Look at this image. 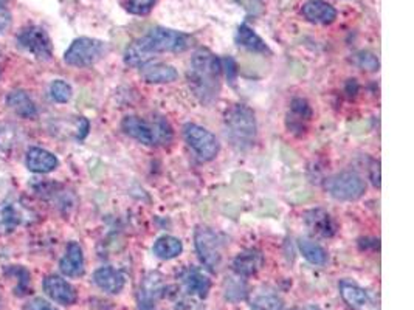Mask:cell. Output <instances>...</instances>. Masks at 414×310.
Wrapping results in <instances>:
<instances>
[{"mask_svg":"<svg viewBox=\"0 0 414 310\" xmlns=\"http://www.w3.org/2000/svg\"><path fill=\"white\" fill-rule=\"evenodd\" d=\"M340 295L344 299V303L354 307V309H361L363 306L366 304L368 301V295L366 292L363 290L360 286H357L356 282H351V281H342L340 282Z\"/></svg>","mask_w":414,"mask_h":310,"instance_id":"cell-23","label":"cell"},{"mask_svg":"<svg viewBox=\"0 0 414 310\" xmlns=\"http://www.w3.org/2000/svg\"><path fill=\"white\" fill-rule=\"evenodd\" d=\"M166 295V286L160 273H149L140 284L138 307L140 310H156L160 299Z\"/></svg>","mask_w":414,"mask_h":310,"instance_id":"cell-10","label":"cell"},{"mask_svg":"<svg viewBox=\"0 0 414 310\" xmlns=\"http://www.w3.org/2000/svg\"><path fill=\"white\" fill-rule=\"evenodd\" d=\"M306 310H321V309L317 306H309V307H306Z\"/></svg>","mask_w":414,"mask_h":310,"instance_id":"cell-37","label":"cell"},{"mask_svg":"<svg viewBox=\"0 0 414 310\" xmlns=\"http://www.w3.org/2000/svg\"><path fill=\"white\" fill-rule=\"evenodd\" d=\"M50 93H52V98L56 102H61V105H62V102H69L70 101L73 90L70 87V84H67L62 80H56V81H53L52 87H50Z\"/></svg>","mask_w":414,"mask_h":310,"instance_id":"cell-28","label":"cell"},{"mask_svg":"<svg viewBox=\"0 0 414 310\" xmlns=\"http://www.w3.org/2000/svg\"><path fill=\"white\" fill-rule=\"evenodd\" d=\"M183 137L190 148L196 152L199 160L211 161L217 157L221 144H219L216 135L213 132H209L208 129L199 124L188 123L183 127Z\"/></svg>","mask_w":414,"mask_h":310,"instance_id":"cell-8","label":"cell"},{"mask_svg":"<svg viewBox=\"0 0 414 310\" xmlns=\"http://www.w3.org/2000/svg\"><path fill=\"white\" fill-rule=\"evenodd\" d=\"M5 0H0V33L6 31L11 25V14L5 6Z\"/></svg>","mask_w":414,"mask_h":310,"instance_id":"cell-33","label":"cell"},{"mask_svg":"<svg viewBox=\"0 0 414 310\" xmlns=\"http://www.w3.org/2000/svg\"><path fill=\"white\" fill-rule=\"evenodd\" d=\"M152 250H154V255L160 257V260L170 261L177 256H180L183 245L180 242V239H177L174 236H162L156 240L154 248Z\"/></svg>","mask_w":414,"mask_h":310,"instance_id":"cell-22","label":"cell"},{"mask_svg":"<svg viewBox=\"0 0 414 310\" xmlns=\"http://www.w3.org/2000/svg\"><path fill=\"white\" fill-rule=\"evenodd\" d=\"M94 282L106 294L118 295L124 289V274L114 267H101L94 273Z\"/></svg>","mask_w":414,"mask_h":310,"instance_id":"cell-14","label":"cell"},{"mask_svg":"<svg viewBox=\"0 0 414 310\" xmlns=\"http://www.w3.org/2000/svg\"><path fill=\"white\" fill-rule=\"evenodd\" d=\"M326 191L331 194L334 199L343 201V202H352L357 201L365 194L366 183L357 172L344 171L340 174H335L329 177L325 183Z\"/></svg>","mask_w":414,"mask_h":310,"instance_id":"cell-7","label":"cell"},{"mask_svg":"<svg viewBox=\"0 0 414 310\" xmlns=\"http://www.w3.org/2000/svg\"><path fill=\"white\" fill-rule=\"evenodd\" d=\"M6 274H11V277L18 278V287H16V294L19 296L28 294L30 290V273L27 269H23L21 265L8 267Z\"/></svg>","mask_w":414,"mask_h":310,"instance_id":"cell-26","label":"cell"},{"mask_svg":"<svg viewBox=\"0 0 414 310\" xmlns=\"http://www.w3.org/2000/svg\"><path fill=\"white\" fill-rule=\"evenodd\" d=\"M27 168L38 174H47L58 168L56 155L42 148H31L27 152Z\"/></svg>","mask_w":414,"mask_h":310,"instance_id":"cell-19","label":"cell"},{"mask_svg":"<svg viewBox=\"0 0 414 310\" xmlns=\"http://www.w3.org/2000/svg\"><path fill=\"white\" fill-rule=\"evenodd\" d=\"M221 61H222V68H225V72H227V78L231 82H234L236 73H238V65H236V63L233 61V58H225V59H221Z\"/></svg>","mask_w":414,"mask_h":310,"instance_id":"cell-34","label":"cell"},{"mask_svg":"<svg viewBox=\"0 0 414 310\" xmlns=\"http://www.w3.org/2000/svg\"><path fill=\"white\" fill-rule=\"evenodd\" d=\"M264 265V255L256 248H247L241 252L233 261V270L242 278L253 277Z\"/></svg>","mask_w":414,"mask_h":310,"instance_id":"cell-12","label":"cell"},{"mask_svg":"<svg viewBox=\"0 0 414 310\" xmlns=\"http://www.w3.org/2000/svg\"><path fill=\"white\" fill-rule=\"evenodd\" d=\"M121 129L126 135L145 146L170 143L173 139V129L165 118H156L154 123H148L140 117L129 115L121 122Z\"/></svg>","mask_w":414,"mask_h":310,"instance_id":"cell-4","label":"cell"},{"mask_svg":"<svg viewBox=\"0 0 414 310\" xmlns=\"http://www.w3.org/2000/svg\"><path fill=\"white\" fill-rule=\"evenodd\" d=\"M6 105L13 109L16 114L23 118L36 117L38 109L33 100L23 90H14L6 97Z\"/></svg>","mask_w":414,"mask_h":310,"instance_id":"cell-21","label":"cell"},{"mask_svg":"<svg viewBox=\"0 0 414 310\" xmlns=\"http://www.w3.org/2000/svg\"><path fill=\"white\" fill-rule=\"evenodd\" d=\"M301 13L309 22L318 25H329L337 19V10L325 0H309L303 5Z\"/></svg>","mask_w":414,"mask_h":310,"instance_id":"cell-13","label":"cell"},{"mask_svg":"<svg viewBox=\"0 0 414 310\" xmlns=\"http://www.w3.org/2000/svg\"><path fill=\"white\" fill-rule=\"evenodd\" d=\"M241 278L242 277H239V274L238 278H227L228 281L225 282V296L230 301H239L247 295V289H245V284L241 281Z\"/></svg>","mask_w":414,"mask_h":310,"instance_id":"cell-27","label":"cell"},{"mask_svg":"<svg viewBox=\"0 0 414 310\" xmlns=\"http://www.w3.org/2000/svg\"><path fill=\"white\" fill-rule=\"evenodd\" d=\"M222 61L207 48H199L191 58L188 82L202 105H211L221 93Z\"/></svg>","mask_w":414,"mask_h":310,"instance_id":"cell-2","label":"cell"},{"mask_svg":"<svg viewBox=\"0 0 414 310\" xmlns=\"http://www.w3.org/2000/svg\"><path fill=\"white\" fill-rule=\"evenodd\" d=\"M357 64L360 68H363V70H368V72H377L380 67L377 56L369 53V51H361V53H359Z\"/></svg>","mask_w":414,"mask_h":310,"instance_id":"cell-31","label":"cell"},{"mask_svg":"<svg viewBox=\"0 0 414 310\" xmlns=\"http://www.w3.org/2000/svg\"><path fill=\"white\" fill-rule=\"evenodd\" d=\"M371 180H373L374 186L380 188V163L376 160L371 165Z\"/></svg>","mask_w":414,"mask_h":310,"instance_id":"cell-36","label":"cell"},{"mask_svg":"<svg viewBox=\"0 0 414 310\" xmlns=\"http://www.w3.org/2000/svg\"><path fill=\"white\" fill-rule=\"evenodd\" d=\"M18 44L22 50L28 51V53H31L36 59H40V61H50L53 56L52 39H50L47 31L38 27V25L23 28L18 34Z\"/></svg>","mask_w":414,"mask_h":310,"instance_id":"cell-9","label":"cell"},{"mask_svg":"<svg viewBox=\"0 0 414 310\" xmlns=\"http://www.w3.org/2000/svg\"><path fill=\"white\" fill-rule=\"evenodd\" d=\"M107 44L94 38H78L72 42L64 55V61L72 67H90L101 61L107 53Z\"/></svg>","mask_w":414,"mask_h":310,"instance_id":"cell-5","label":"cell"},{"mask_svg":"<svg viewBox=\"0 0 414 310\" xmlns=\"http://www.w3.org/2000/svg\"><path fill=\"white\" fill-rule=\"evenodd\" d=\"M292 112L293 115L298 117V119H309L312 117V110L307 105V101L301 98L292 101Z\"/></svg>","mask_w":414,"mask_h":310,"instance_id":"cell-32","label":"cell"},{"mask_svg":"<svg viewBox=\"0 0 414 310\" xmlns=\"http://www.w3.org/2000/svg\"><path fill=\"white\" fill-rule=\"evenodd\" d=\"M59 269H61L62 274L70 278L81 277L84 273V255L78 242H70L67 245L65 255L59 262Z\"/></svg>","mask_w":414,"mask_h":310,"instance_id":"cell-16","label":"cell"},{"mask_svg":"<svg viewBox=\"0 0 414 310\" xmlns=\"http://www.w3.org/2000/svg\"><path fill=\"white\" fill-rule=\"evenodd\" d=\"M42 286H44L45 294L53 301H56L58 304L73 306L76 303V299H78V294H76L72 284L67 282L61 277H56V274L47 277L44 282H42Z\"/></svg>","mask_w":414,"mask_h":310,"instance_id":"cell-11","label":"cell"},{"mask_svg":"<svg viewBox=\"0 0 414 310\" xmlns=\"http://www.w3.org/2000/svg\"><path fill=\"white\" fill-rule=\"evenodd\" d=\"M188 34L171 28L157 27L145 36L134 41L124 51V63L131 67H141L152 61L160 53H180L188 50L192 44Z\"/></svg>","mask_w":414,"mask_h":310,"instance_id":"cell-1","label":"cell"},{"mask_svg":"<svg viewBox=\"0 0 414 310\" xmlns=\"http://www.w3.org/2000/svg\"><path fill=\"white\" fill-rule=\"evenodd\" d=\"M141 78L149 84H166L179 78L175 68L163 63H148L141 65Z\"/></svg>","mask_w":414,"mask_h":310,"instance_id":"cell-18","label":"cell"},{"mask_svg":"<svg viewBox=\"0 0 414 310\" xmlns=\"http://www.w3.org/2000/svg\"><path fill=\"white\" fill-rule=\"evenodd\" d=\"M0 216H2V223L6 228V231H13L16 227H18L19 216L13 208V205H5L2 211H0Z\"/></svg>","mask_w":414,"mask_h":310,"instance_id":"cell-30","label":"cell"},{"mask_svg":"<svg viewBox=\"0 0 414 310\" xmlns=\"http://www.w3.org/2000/svg\"><path fill=\"white\" fill-rule=\"evenodd\" d=\"M154 4L156 0H126V10L131 14L145 16L152 10Z\"/></svg>","mask_w":414,"mask_h":310,"instance_id":"cell-29","label":"cell"},{"mask_svg":"<svg viewBox=\"0 0 414 310\" xmlns=\"http://www.w3.org/2000/svg\"><path fill=\"white\" fill-rule=\"evenodd\" d=\"M304 220H306L307 227L318 236L331 237L335 235L337 225L331 214L325 210H310L304 214Z\"/></svg>","mask_w":414,"mask_h":310,"instance_id":"cell-17","label":"cell"},{"mask_svg":"<svg viewBox=\"0 0 414 310\" xmlns=\"http://www.w3.org/2000/svg\"><path fill=\"white\" fill-rule=\"evenodd\" d=\"M194 245H196L200 262L211 272H217L222 264L224 255L221 236L205 225H199L194 231Z\"/></svg>","mask_w":414,"mask_h":310,"instance_id":"cell-6","label":"cell"},{"mask_svg":"<svg viewBox=\"0 0 414 310\" xmlns=\"http://www.w3.org/2000/svg\"><path fill=\"white\" fill-rule=\"evenodd\" d=\"M225 129L234 148L249 149L256 137L255 112L245 105L231 106L225 112Z\"/></svg>","mask_w":414,"mask_h":310,"instance_id":"cell-3","label":"cell"},{"mask_svg":"<svg viewBox=\"0 0 414 310\" xmlns=\"http://www.w3.org/2000/svg\"><path fill=\"white\" fill-rule=\"evenodd\" d=\"M300 252L306 260L314 265H325L327 262V252L320 244L314 242L310 239H300L298 240Z\"/></svg>","mask_w":414,"mask_h":310,"instance_id":"cell-24","label":"cell"},{"mask_svg":"<svg viewBox=\"0 0 414 310\" xmlns=\"http://www.w3.org/2000/svg\"><path fill=\"white\" fill-rule=\"evenodd\" d=\"M251 310H283V299L273 292H259L251 299Z\"/></svg>","mask_w":414,"mask_h":310,"instance_id":"cell-25","label":"cell"},{"mask_svg":"<svg viewBox=\"0 0 414 310\" xmlns=\"http://www.w3.org/2000/svg\"><path fill=\"white\" fill-rule=\"evenodd\" d=\"M180 281L183 284L185 290L190 295L197 296L200 299H205L208 296V292L211 289V281L207 274L202 273L197 269H188L180 274Z\"/></svg>","mask_w":414,"mask_h":310,"instance_id":"cell-15","label":"cell"},{"mask_svg":"<svg viewBox=\"0 0 414 310\" xmlns=\"http://www.w3.org/2000/svg\"><path fill=\"white\" fill-rule=\"evenodd\" d=\"M236 42H238L239 47L247 48L253 53H267L268 47L264 42V39L256 34V31L250 28L249 25L242 23L238 28V33H236Z\"/></svg>","mask_w":414,"mask_h":310,"instance_id":"cell-20","label":"cell"},{"mask_svg":"<svg viewBox=\"0 0 414 310\" xmlns=\"http://www.w3.org/2000/svg\"><path fill=\"white\" fill-rule=\"evenodd\" d=\"M28 310H58L55 306H52L48 301L42 298H35L28 304Z\"/></svg>","mask_w":414,"mask_h":310,"instance_id":"cell-35","label":"cell"}]
</instances>
